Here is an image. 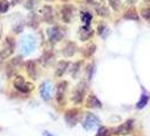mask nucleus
I'll return each instance as SVG.
<instances>
[{
	"instance_id": "obj_1",
	"label": "nucleus",
	"mask_w": 150,
	"mask_h": 136,
	"mask_svg": "<svg viewBox=\"0 0 150 136\" xmlns=\"http://www.w3.org/2000/svg\"><path fill=\"white\" fill-rule=\"evenodd\" d=\"M19 48H21V51H22L23 54H25V56L30 54L36 48V39H35V37L32 35V34L24 35L21 39Z\"/></svg>"
},
{
	"instance_id": "obj_2",
	"label": "nucleus",
	"mask_w": 150,
	"mask_h": 136,
	"mask_svg": "<svg viewBox=\"0 0 150 136\" xmlns=\"http://www.w3.org/2000/svg\"><path fill=\"white\" fill-rule=\"evenodd\" d=\"M99 122H100V120H99V118H98L95 113L87 112L85 115V117H83L81 125H83V129H86V130H93V129L98 128Z\"/></svg>"
},
{
	"instance_id": "obj_3",
	"label": "nucleus",
	"mask_w": 150,
	"mask_h": 136,
	"mask_svg": "<svg viewBox=\"0 0 150 136\" xmlns=\"http://www.w3.org/2000/svg\"><path fill=\"white\" fill-rule=\"evenodd\" d=\"M14 86L17 91L25 93V94L30 93V91H33V89H34V85L30 82H26L24 79V77L21 75L16 76V78L14 79Z\"/></svg>"
},
{
	"instance_id": "obj_4",
	"label": "nucleus",
	"mask_w": 150,
	"mask_h": 136,
	"mask_svg": "<svg viewBox=\"0 0 150 136\" xmlns=\"http://www.w3.org/2000/svg\"><path fill=\"white\" fill-rule=\"evenodd\" d=\"M85 94H86V82H80L76 86V89L74 90V93H72V97H71V100L72 102L76 103V105H79L83 102V98H85Z\"/></svg>"
},
{
	"instance_id": "obj_5",
	"label": "nucleus",
	"mask_w": 150,
	"mask_h": 136,
	"mask_svg": "<svg viewBox=\"0 0 150 136\" xmlns=\"http://www.w3.org/2000/svg\"><path fill=\"white\" fill-rule=\"evenodd\" d=\"M80 117V110L79 109H69L64 113V121L67 122L68 126L74 127L78 124Z\"/></svg>"
},
{
	"instance_id": "obj_6",
	"label": "nucleus",
	"mask_w": 150,
	"mask_h": 136,
	"mask_svg": "<svg viewBox=\"0 0 150 136\" xmlns=\"http://www.w3.org/2000/svg\"><path fill=\"white\" fill-rule=\"evenodd\" d=\"M46 35H47V38L51 42L55 43V42L61 41V39L63 38V35H64V32H63V29L60 27V26H53V27L47 29Z\"/></svg>"
},
{
	"instance_id": "obj_7",
	"label": "nucleus",
	"mask_w": 150,
	"mask_h": 136,
	"mask_svg": "<svg viewBox=\"0 0 150 136\" xmlns=\"http://www.w3.org/2000/svg\"><path fill=\"white\" fill-rule=\"evenodd\" d=\"M40 94L41 98L43 99L44 101H50L52 98V84L50 83L49 81H45L41 84L40 86Z\"/></svg>"
},
{
	"instance_id": "obj_8",
	"label": "nucleus",
	"mask_w": 150,
	"mask_h": 136,
	"mask_svg": "<svg viewBox=\"0 0 150 136\" xmlns=\"http://www.w3.org/2000/svg\"><path fill=\"white\" fill-rule=\"evenodd\" d=\"M132 129H133V120L129 119L125 122H123L122 125H120L117 128H115L114 134H116V135H128L132 132Z\"/></svg>"
},
{
	"instance_id": "obj_9",
	"label": "nucleus",
	"mask_w": 150,
	"mask_h": 136,
	"mask_svg": "<svg viewBox=\"0 0 150 136\" xmlns=\"http://www.w3.org/2000/svg\"><path fill=\"white\" fill-rule=\"evenodd\" d=\"M68 89V82L67 81H62L57 85V93H55V98L59 103H62L63 99L66 97V92Z\"/></svg>"
},
{
	"instance_id": "obj_10",
	"label": "nucleus",
	"mask_w": 150,
	"mask_h": 136,
	"mask_svg": "<svg viewBox=\"0 0 150 136\" xmlns=\"http://www.w3.org/2000/svg\"><path fill=\"white\" fill-rule=\"evenodd\" d=\"M78 51V47L76 44L75 42H71L69 41L67 42L64 47L62 48V54L66 57V58H70L72 56H75V53Z\"/></svg>"
},
{
	"instance_id": "obj_11",
	"label": "nucleus",
	"mask_w": 150,
	"mask_h": 136,
	"mask_svg": "<svg viewBox=\"0 0 150 136\" xmlns=\"http://www.w3.org/2000/svg\"><path fill=\"white\" fill-rule=\"evenodd\" d=\"M72 13H74V7L71 5H63L61 8V18L64 23H70L72 18Z\"/></svg>"
},
{
	"instance_id": "obj_12",
	"label": "nucleus",
	"mask_w": 150,
	"mask_h": 136,
	"mask_svg": "<svg viewBox=\"0 0 150 136\" xmlns=\"http://www.w3.org/2000/svg\"><path fill=\"white\" fill-rule=\"evenodd\" d=\"M41 14H42V18H43V21H44L45 23H47V24H53V23H54L53 9L51 6H49V5L43 6Z\"/></svg>"
},
{
	"instance_id": "obj_13",
	"label": "nucleus",
	"mask_w": 150,
	"mask_h": 136,
	"mask_svg": "<svg viewBox=\"0 0 150 136\" xmlns=\"http://www.w3.org/2000/svg\"><path fill=\"white\" fill-rule=\"evenodd\" d=\"M27 75L30 76L32 79H36L38 78V68H36V62L33 60H28L25 65Z\"/></svg>"
},
{
	"instance_id": "obj_14",
	"label": "nucleus",
	"mask_w": 150,
	"mask_h": 136,
	"mask_svg": "<svg viewBox=\"0 0 150 136\" xmlns=\"http://www.w3.org/2000/svg\"><path fill=\"white\" fill-rule=\"evenodd\" d=\"M21 64H22V57H21V56L10 59V61H9V64H8V66H7V75L8 76L13 75L14 72H15V69L18 67Z\"/></svg>"
},
{
	"instance_id": "obj_15",
	"label": "nucleus",
	"mask_w": 150,
	"mask_h": 136,
	"mask_svg": "<svg viewBox=\"0 0 150 136\" xmlns=\"http://www.w3.org/2000/svg\"><path fill=\"white\" fill-rule=\"evenodd\" d=\"M15 45H16V42H15V39L11 38V37H7L6 38V42H5V49H4V51L6 52L8 57H10L13 52H14V50H15Z\"/></svg>"
},
{
	"instance_id": "obj_16",
	"label": "nucleus",
	"mask_w": 150,
	"mask_h": 136,
	"mask_svg": "<svg viewBox=\"0 0 150 136\" xmlns=\"http://www.w3.org/2000/svg\"><path fill=\"white\" fill-rule=\"evenodd\" d=\"M86 107L90 109H96V108H102V102L98 100V98L94 94H89L87 98Z\"/></svg>"
},
{
	"instance_id": "obj_17",
	"label": "nucleus",
	"mask_w": 150,
	"mask_h": 136,
	"mask_svg": "<svg viewBox=\"0 0 150 136\" xmlns=\"http://www.w3.org/2000/svg\"><path fill=\"white\" fill-rule=\"evenodd\" d=\"M93 34H94V31L91 30V27H89V26L83 25L79 29V38L81 41H87L88 39L93 37Z\"/></svg>"
},
{
	"instance_id": "obj_18",
	"label": "nucleus",
	"mask_w": 150,
	"mask_h": 136,
	"mask_svg": "<svg viewBox=\"0 0 150 136\" xmlns=\"http://www.w3.org/2000/svg\"><path fill=\"white\" fill-rule=\"evenodd\" d=\"M69 65H70L69 61H66V60L59 61L58 65H57V69H55V76L57 77H61V76L66 73V70L69 67Z\"/></svg>"
},
{
	"instance_id": "obj_19",
	"label": "nucleus",
	"mask_w": 150,
	"mask_h": 136,
	"mask_svg": "<svg viewBox=\"0 0 150 136\" xmlns=\"http://www.w3.org/2000/svg\"><path fill=\"white\" fill-rule=\"evenodd\" d=\"M53 52L52 51H50V50H45L44 52H43V54H42V57L40 58V62L42 64V65H44V66H46L50 61L53 59Z\"/></svg>"
},
{
	"instance_id": "obj_20",
	"label": "nucleus",
	"mask_w": 150,
	"mask_h": 136,
	"mask_svg": "<svg viewBox=\"0 0 150 136\" xmlns=\"http://www.w3.org/2000/svg\"><path fill=\"white\" fill-rule=\"evenodd\" d=\"M95 51H96V45H95V44L87 45L86 48H83V50H81L83 57H86V58H89V57H91V56L95 53Z\"/></svg>"
},
{
	"instance_id": "obj_21",
	"label": "nucleus",
	"mask_w": 150,
	"mask_h": 136,
	"mask_svg": "<svg viewBox=\"0 0 150 136\" xmlns=\"http://www.w3.org/2000/svg\"><path fill=\"white\" fill-rule=\"evenodd\" d=\"M123 18H125V19H131V21H138V19H139V16L137 14L135 9L131 8V9H129V10H127V11L124 13Z\"/></svg>"
},
{
	"instance_id": "obj_22",
	"label": "nucleus",
	"mask_w": 150,
	"mask_h": 136,
	"mask_svg": "<svg viewBox=\"0 0 150 136\" xmlns=\"http://www.w3.org/2000/svg\"><path fill=\"white\" fill-rule=\"evenodd\" d=\"M108 32H110V30L107 29V26H106L104 23L102 22L99 25H98L97 27V34L99 35V37H102V38H106L107 35H108Z\"/></svg>"
},
{
	"instance_id": "obj_23",
	"label": "nucleus",
	"mask_w": 150,
	"mask_h": 136,
	"mask_svg": "<svg viewBox=\"0 0 150 136\" xmlns=\"http://www.w3.org/2000/svg\"><path fill=\"white\" fill-rule=\"evenodd\" d=\"M40 21H38V16L35 15L34 13H32L30 15V17H28V22H27V24L30 25V27H33V29H38V24H40Z\"/></svg>"
},
{
	"instance_id": "obj_24",
	"label": "nucleus",
	"mask_w": 150,
	"mask_h": 136,
	"mask_svg": "<svg viewBox=\"0 0 150 136\" xmlns=\"http://www.w3.org/2000/svg\"><path fill=\"white\" fill-rule=\"evenodd\" d=\"M95 9H96L98 15L102 16V17H107V16L110 15V11H108V9L106 8L105 5H98V6L95 7Z\"/></svg>"
},
{
	"instance_id": "obj_25",
	"label": "nucleus",
	"mask_w": 150,
	"mask_h": 136,
	"mask_svg": "<svg viewBox=\"0 0 150 136\" xmlns=\"http://www.w3.org/2000/svg\"><path fill=\"white\" fill-rule=\"evenodd\" d=\"M91 19H93V15L89 11H83L81 13V21L85 24V26H89Z\"/></svg>"
},
{
	"instance_id": "obj_26",
	"label": "nucleus",
	"mask_w": 150,
	"mask_h": 136,
	"mask_svg": "<svg viewBox=\"0 0 150 136\" xmlns=\"http://www.w3.org/2000/svg\"><path fill=\"white\" fill-rule=\"evenodd\" d=\"M148 101H149V97L146 95V94H142L140 100H139L138 103H137V108H138V109H142L143 107H146V105L148 103Z\"/></svg>"
},
{
	"instance_id": "obj_27",
	"label": "nucleus",
	"mask_w": 150,
	"mask_h": 136,
	"mask_svg": "<svg viewBox=\"0 0 150 136\" xmlns=\"http://www.w3.org/2000/svg\"><path fill=\"white\" fill-rule=\"evenodd\" d=\"M83 65V61H77L72 65V68H71V75L74 78H77V75H78V72H79V68Z\"/></svg>"
},
{
	"instance_id": "obj_28",
	"label": "nucleus",
	"mask_w": 150,
	"mask_h": 136,
	"mask_svg": "<svg viewBox=\"0 0 150 136\" xmlns=\"http://www.w3.org/2000/svg\"><path fill=\"white\" fill-rule=\"evenodd\" d=\"M9 7H10V4L8 0H0V14L7 13Z\"/></svg>"
},
{
	"instance_id": "obj_29",
	"label": "nucleus",
	"mask_w": 150,
	"mask_h": 136,
	"mask_svg": "<svg viewBox=\"0 0 150 136\" xmlns=\"http://www.w3.org/2000/svg\"><path fill=\"white\" fill-rule=\"evenodd\" d=\"M38 0H26V4H25V8L28 9V10H33L34 8L38 6Z\"/></svg>"
},
{
	"instance_id": "obj_30",
	"label": "nucleus",
	"mask_w": 150,
	"mask_h": 136,
	"mask_svg": "<svg viewBox=\"0 0 150 136\" xmlns=\"http://www.w3.org/2000/svg\"><path fill=\"white\" fill-rule=\"evenodd\" d=\"M96 136H111V133H110V130H108L107 127L102 126V127H99V128H98Z\"/></svg>"
},
{
	"instance_id": "obj_31",
	"label": "nucleus",
	"mask_w": 150,
	"mask_h": 136,
	"mask_svg": "<svg viewBox=\"0 0 150 136\" xmlns=\"http://www.w3.org/2000/svg\"><path fill=\"white\" fill-rule=\"evenodd\" d=\"M94 72H95V64H94V62H90L89 65L87 66V78H88L89 81L93 78Z\"/></svg>"
},
{
	"instance_id": "obj_32",
	"label": "nucleus",
	"mask_w": 150,
	"mask_h": 136,
	"mask_svg": "<svg viewBox=\"0 0 150 136\" xmlns=\"http://www.w3.org/2000/svg\"><path fill=\"white\" fill-rule=\"evenodd\" d=\"M108 4H110V6H111L114 10H120L121 6H122L121 0H108Z\"/></svg>"
},
{
	"instance_id": "obj_33",
	"label": "nucleus",
	"mask_w": 150,
	"mask_h": 136,
	"mask_svg": "<svg viewBox=\"0 0 150 136\" xmlns=\"http://www.w3.org/2000/svg\"><path fill=\"white\" fill-rule=\"evenodd\" d=\"M141 16L146 21L150 22V8H143L141 10Z\"/></svg>"
},
{
	"instance_id": "obj_34",
	"label": "nucleus",
	"mask_w": 150,
	"mask_h": 136,
	"mask_svg": "<svg viewBox=\"0 0 150 136\" xmlns=\"http://www.w3.org/2000/svg\"><path fill=\"white\" fill-rule=\"evenodd\" d=\"M7 58H8V56L6 54V52L2 50V51L0 52V65L2 64V61L5 60V59H7Z\"/></svg>"
},
{
	"instance_id": "obj_35",
	"label": "nucleus",
	"mask_w": 150,
	"mask_h": 136,
	"mask_svg": "<svg viewBox=\"0 0 150 136\" xmlns=\"http://www.w3.org/2000/svg\"><path fill=\"white\" fill-rule=\"evenodd\" d=\"M19 2H22V0H11V4H13V6H15V5L19 4Z\"/></svg>"
},
{
	"instance_id": "obj_36",
	"label": "nucleus",
	"mask_w": 150,
	"mask_h": 136,
	"mask_svg": "<svg viewBox=\"0 0 150 136\" xmlns=\"http://www.w3.org/2000/svg\"><path fill=\"white\" fill-rule=\"evenodd\" d=\"M43 136H55V135H52V134H50L49 132H46V130H45L44 133H43Z\"/></svg>"
},
{
	"instance_id": "obj_37",
	"label": "nucleus",
	"mask_w": 150,
	"mask_h": 136,
	"mask_svg": "<svg viewBox=\"0 0 150 136\" xmlns=\"http://www.w3.org/2000/svg\"><path fill=\"white\" fill-rule=\"evenodd\" d=\"M125 1H128L129 4H133V2H134L135 0H125Z\"/></svg>"
},
{
	"instance_id": "obj_38",
	"label": "nucleus",
	"mask_w": 150,
	"mask_h": 136,
	"mask_svg": "<svg viewBox=\"0 0 150 136\" xmlns=\"http://www.w3.org/2000/svg\"><path fill=\"white\" fill-rule=\"evenodd\" d=\"M47 1H51V0H47Z\"/></svg>"
}]
</instances>
